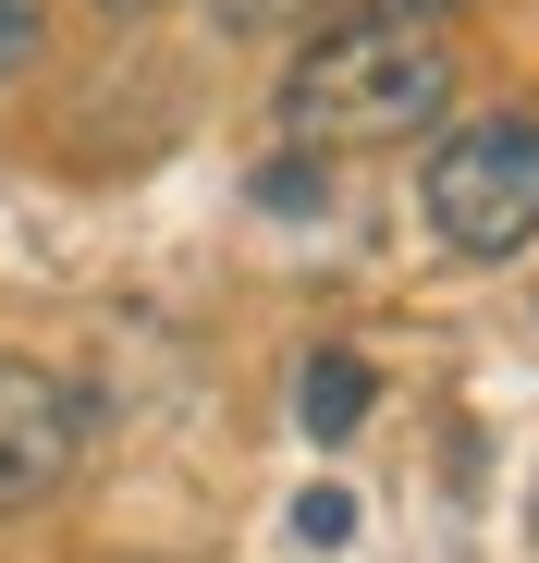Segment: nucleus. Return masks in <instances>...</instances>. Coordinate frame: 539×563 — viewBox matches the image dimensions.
<instances>
[{"label":"nucleus","mask_w":539,"mask_h":563,"mask_svg":"<svg viewBox=\"0 0 539 563\" xmlns=\"http://www.w3.org/2000/svg\"><path fill=\"white\" fill-rule=\"evenodd\" d=\"M99 13H147V0H99Z\"/></svg>","instance_id":"obj_9"},{"label":"nucleus","mask_w":539,"mask_h":563,"mask_svg":"<svg viewBox=\"0 0 539 563\" xmlns=\"http://www.w3.org/2000/svg\"><path fill=\"white\" fill-rule=\"evenodd\" d=\"M441 111H454V49H441V25H331L283 62V135L295 147H405L429 135Z\"/></svg>","instance_id":"obj_1"},{"label":"nucleus","mask_w":539,"mask_h":563,"mask_svg":"<svg viewBox=\"0 0 539 563\" xmlns=\"http://www.w3.org/2000/svg\"><path fill=\"white\" fill-rule=\"evenodd\" d=\"M37 49H50V13H37V0H0V86L37 74Z\"/></svg>","instance_id":"obj_7"},{"label":"nucleus","mask_w":539,"mask_h":563,"mask_svg":"<svg viewBox=\"0 0 539 563\" xmlns=\"http://www.w3.org/2000/svg\"><path fill=\"white\" fill-rule=\"evenodd\" d=\"M429 233L454 257H515L539 245V123L527 111H491V123H454L429 147Z\"/></svg>","instance_id":"obj_2"},{"label":"nucleus","mask_w":539,"mask_h":563,"mask_svg":"<svg viewBox=\"0 0 539 563\" xmlns=\"http://www.w3.org/2000/svg\"><path fill=\"white\" fill-rule=\"evenodd\" d=\"M369 393H381L369 355L331 343V355H307V380H295V429H307V441H355V429H369Z\"/></svg>","instance_id":"obj_4"},{"label":"nucleus","mask_w":539,"mask_h":563,"mask_svg":"<svg viewBox=\"0 0 539 563\" xmlns=\"http://www.w3.org/2000/svg\"><path fill=\"white\" fill-rule=\"evenodd\" d=\"M295 539L307 551H343L355 539V490H295Z\"/></svg>","instance_id":"obj_6"},{"label":"nucleus","mask_w":539,"mask_h":563,"mask_svg":"<svg viewBox=\"0 0 539 563\" xmlns=\"http://www.w3.org/2000/svg\"><path fill=\"white\" fill-rule=\"evenodd\" d=\"M393 25H441V13H466V0H381Z\"/></svg>","instance_id":"obj_8"},{"label":"nucleus","mask_w":539,"mask_h":563,"mask_svg":"<svg viewBox=\"0 0 539 563\" xmlns=\"http://www.w3.org/2000/svg\"><path fill=\"white\" fill-rule=\"evenodd\" d=\"M245 197H257L270 221H319V209H331V159H319V147H283V159H257Z\"/></svg>","instance_id":"obj_5"},{"label":"nucleus","mask_w":539,"mask_h":563,"mask_svg":"<svg viewBox=\"0 0 539 563\" xmlns=\"http://www.w3.org/2000/svg\"><path fill=\"white\" fill-rule=\"evenodd\" d=\"M86 453V393L37 355H0V515H37Z\"/></svg>","instance_id":"obj_3"}]
</instances>
